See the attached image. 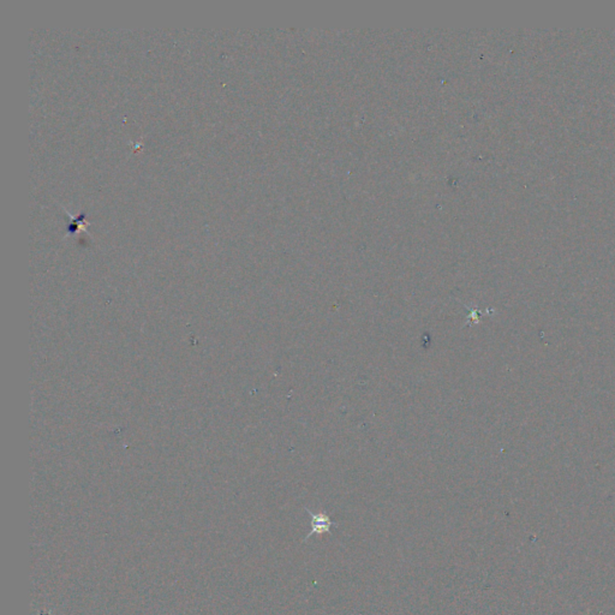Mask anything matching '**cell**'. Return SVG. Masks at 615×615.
I'll list each match as a JSON object with an SVG mask.
<instances>
[{"label": "cell", "instance_id": "obj_1", "mask_svg": "<svg viewBox=\"0 0 615 615\" xmlns=\"http://www.w3.org/2000/svg\"><path fill=\"white\" fill-rule=\"evenodd\" d=\"M306 512L309 513L310 517H311V523H310L311 530H310L309 534L306 535V540L304 541L309 540L311 536L316 535V534H326V532H331V531H332V528L338 525V523L332 521L327 513H314L311 512L308 508H306Z\"/></svg>", "mask_w": 615, "mask_h": 615}]
</instances>
